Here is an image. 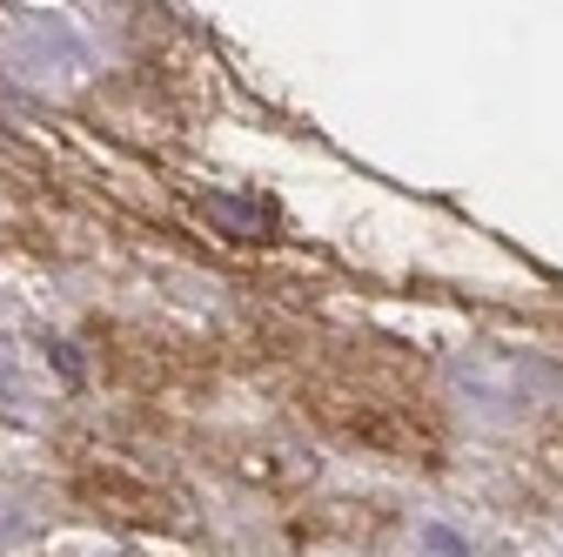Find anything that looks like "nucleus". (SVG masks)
Returning a JSON list of instances; mask_svg holds the SVG:
<instances>
[{"label":"nucleus","mask_w":563,"mask_h":557,"mask_svg":"<svg viewBox=\"0 0 563 557\" xmlns=\"http://www.w3.org/2000/svg\"><path fill=\"white\" fill-rule=\"evenodd\" d=\"M416 544H422V557H476V544L463 531H450V524H422Z\"/></svg>","instance_id":"f257e3e1"},{"label":"nucleus","mask_w":563,"mask_h":557,"mask_svg":"<svg viewBox=\"0 0 563 557\" xmlns=\"http://www.w3.org/2000/svg\"><path fill=\"white\" fill-rule=\"evenodd\" d=\"M14 396H21V376H14L8 363H0V403H14Z\"/></svg>","instance_id":"f03ea898"}]
</instances>
